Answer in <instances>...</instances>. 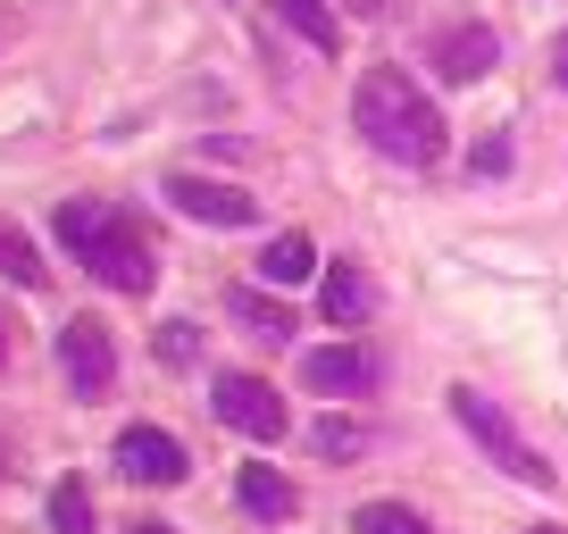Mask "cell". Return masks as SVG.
Here are the masks:
<instances>
[{"label": "cell", "instance_id": "cell-1", "mask_svg": "<svg viewBox=\"0 0 568 534\" xmlns=\"http://www.w3.org/2000/svg\"><path fill=\"white\" fill-rule=\"evenodd\" d=\"M352 125L368 134V151H385V160H402V167H435V160H444V117H435V101H426L402 68L359 75Z\"/></svg>", "mask_w": 568, "mask_h": 534}, {"label": "cell", "instance_id": "cell-2", "mask_svg": "<svg viewBox=\"0 0 568 534\" xmlns=\"http://www.w3.org/2000/svg\"><path fill=\"white\" fill-rule=\"evenodd\" d=\"M59 234H68V250L101 276L109 292H151V276H160V267H151V243L118 217V201H92V193L59 201Z\"/></svg>", "mask_w": 568, "mask_h": 534}, {"label": "cell", "instance_id": "cell-3", "mask_svg": "<svg viewBox=\"0 0 568 534\" xmlns=\"http://www.w3.org/2000/svg\"><path fill=\"white\" fill-rule=\"evenodd\" d=\"M452 418H460V427H468V434H477V443H485V451H494V460H501V468H510V476H518V484H535V493H544V484H551V476H560V468H551V460H544V451H535V443H527V434H518V427H510V410H501V401H485V392H477V384H452Z\"/></svg>", "mask_w": 568, "mask_h": 534}, {"label": "cell", "instance_id": "cell-4", "mask_svg": "<svg viewBox=\"0 0 568 534\" xmlns=\"http://www.w3.org/2000/svg\"><path fill=\"white\" fill-rule=\"evenodd\" d=\"M302 384L326 392V401H359V392L385 384V368H376L368 342H318V351L302 359Z\"/></svg>", "mask_w": 568, "mask_h": 534}, {"label": "cell", "instance_id": "cell-5", "mask_svg": "<svg viewBox=\"0 0 568 534\" xmlns=\"http://www.w3.org/2000/svg\"><path fill=\"white\" fill-rule=\"evenodd\" d=\"M210 410H217V427L251 434V443H276L284 434V401H276V384H260V376H217Z\"/></svg>", "mask_w": 568, "mask_h": 534}, {"label": "cell", "instance_id": "cell-6", "mask_svg": "<svg viewBox=\"0 0 568 534\" xmlns=\"http://www.w3.org/2000/svg\"><path fill=\"white\" fill-rule=\"evenodd\" d=\"M59 368H68V384L84 392H109L118 384V342H109V326H92V318H75L68 335H59Z\"/></svg>", "mask_w": 568, "mask_h": 534}, {"label": "cell", "instance_id": "cell-7", "mask_svg": "<svg viewBox=\"0 0 568 534\" xmlns=\"http://www.w3.org/2000/svg\"><path fill=\"white\" fill-rule=\"evenodd\" d=\"M118 468L134 484H184V476H193V460H184V443L168 427H125L118 434Z\"/></svg>", "mask_w": 568, "mask_h": 534}, {"label": "cell", "instance_id": "cell-8", "mask_svg": "<svg viewBox=\"0 0 568 534\" xmlns=\"http://www.w3.org/2000/svg\"><path fill=\"white\" fill-rule=\"evenodd\" d=\"M168 201H176L193 226H251V217H260V201H251L243 184H210V176H168Z\"/></svg>", "mask_w": 568, "mask_h": 534}, {"label": "cell", "instance_id": "cell-9", "mask_svg": "<svg viewBox=\"0 0 568 534\" xmlns=\"http://www.w3.org/2000/svg\"><path fill=\"white\" fill-rule=\"evenodd\" d=\"M501 59V42H494V25H452L444 42H435V68H444V84H477L485 68Z\"/></svg>", "mask_w": 568, "mask_h": 534}, {"label": "cell", "instance_id": "cell-10", "mask_svg": "<svg viewBox=\"0 0 568 534\" xmlns=\"http://www.w3.org/2000/svg\"><path fill=\"white\" fill-rule=\"evenodd\" d=\"M318 301H326V318H335V326H359V318L376 309L368 267H359V259H326V276H318Z\"/></svg>", "mask_w": 568, "mask_h": 534}, {"label": "cell", "instance_id": "cell-11", "mask_svg": "<svg viewBox=\"0 0 568 534\" xmlns=\"http://www.w3.org/2000/svg\"><path fill=\"white\" fill-rule=\"evenodd\" d=\"M260 276H267V285H284V292H293V285H310V276H326V267H318V243H310L302 226H293V234H276V243L260 250Z\"/></svg>", "mask_w": 568, "mask_h": 534}, {"label": "cell", "instance_id": "cell-12", "mask_svg": "<svg viewBox=\"0 0 568 534\" xmlns=\"http://www.w3.org/2000/svg\"><path fill=\"white\" fill-rule=\"evenodd\" d=\"M234 493H243V510L267 517V526H276V517H293V476H284V468H260V460H251L243 476H234Z\"/></svg>", "mask_w": 568, "mask_h": 534}, {"label": "cell", "instance_id": "cell-13", "mask_svg": "<svg viewBox=\"0 0 568 534\" xmlns=\"http://www.w3.org/2000/svg\"><path fill=\"white\" fill-rule=\"evenodd\" d=\"M276 18H284V25H293V34H302V42H310V51H326V59H335V51H343V25H335V18H326V0H276Z\"/></svg>", "mask_w": 568, "mask_h": 534}, {"label": "cell", "instance_id": "cell-14", "mask_svg": "<svg viewBox=\"0 0 568 534\" xmlns=\"http://www.w3.org/2000/svg\"><path fill=\"white\" fill-rule=\"evenodd\" d=\"M51 534H101V517H92V484H84V476H59V493H51Z\"/></svg>", "mask_w": 568, "mask_h": 534}, {"label": "cell", "instance_id": "cell-15", "mask_svg": "<svg viewBox=\"0 0 568 534\" xmlns=\"http://www.w3.org/2000/svg\"><path fill=\"white\" fill-rule=\"evenodd\" d=\"M226 309H234L260 342H293V309H276L267 292H226Z\"/></svg>", "mask_w": 568, "mask_h": 534}, {"label": "cell", "instance_id": "cell-16", "mask_svg": "<svg viewBox=\"0 0 568 534\" xmlns=\"http://www.w3.org/2000/svg\"><path fill=\"white\" fill-rule=\"evenodd\" d=\"M352 534H435L418 510H402V501H368V510L352 517Z\"/></svg>", "mask_w": 568, "mask_h": 534}, {"label": "cell", "instance_id": "cell-17", "mask_svg": "<svg viewBox=\"0 0 568 534\" xmlns=\"http://www.w3.org/2000/svg\"><path fill=\"white\" fill-rule=\"evenodd\" d=\"M0 276H9V285H26V292L42 285V250L26 243V234H9V226H0Z\"/></svg>", "mask_w": 568, "mask_h": 534}, {"label": "cell", "instance_id": "cell-18", "mask_svg": "<svg viewBox=\"0 0 568 534\" xmlns=\"http://www.w3.org/2000/svg\"><path fill=\"white\" fill-rule=\"evenodd\" d=\"M193 351H201V326L168 318V326H160V359H168V368H184V359H193Z\"/></svg>", "mask_w": 568, "mask_h": 534}, {"label": "cell", "instance_id": "cell-19", "mask_svg": "<svg viewBox=\"0 0 568 534\" xmlns=\"http://www.w3.org/2000/svg\"><path fill=\"white\" fill-rule=\"evenodd\" d=\"M318 451H335V460L359 451V427H352V418H318Z\"/></svg>", "mask_w": 568, "mask_h": 534}, {"label": "cell", "instance_id": "cell-20", "mask_svg": "<svg viewBox=\"0 0 568 534\" xmlns=\"http://www.w3.org/2000/svg\"><path fill=\"white\" fill-rule=\"evenodd\" d=\"M468 167H477V176H501V167H510V143H501V134H485V143L468 151Z\"/></svg>", "mask_w": 568, "mask_h": 534}, {"label": "cell", "instance_id": "cell-21", "mask_svg": "<svg viewBox=\"0 0 568 534\" xmlns=\"http://www.w3.org/2000/svg\"><path fill=\"white\" fill-rule=\"evenodd\" d=\"M343 9H359V18H376V9H385V0H343Z\"/></svg>", "mask_w": 568, "mask_h": 534}, {"label": "cell", "instance_id": "cell-22", "mask_svg": "<svg viewBox=\"0 0 568 534\" xmlns=\"http://www.w3.org/2000/svg\"><path fill=\"white\" fill-rule=\"evenodd\" d=\"M551 68H560V84H568V34H560V59H551Z\"/></svg>", "mask_w": 568, "mask_h": 534}, {"label": "cell", "instance_id": "cell-23", "mask_svg": "<svg viewBox=\"0 0 568 534\" xmlns=\"http://www.w3.org/2000/svg\"><path fill=\"white\" fill-rule=\"evenodd\" d=\"M134 534H176V526H134Z\"/></svg>", "mask_w": 568, "mask_h": 534}, {"label": "cell", "instance_id": "cell-24", "mask_svg": "<svg viewBox=\"0 0 568 534\" xmlns=\"http://www.w3.org/2000/svg\"><path fill=\"white\" fill-rule=\"evenodd\" d=\"M0 359H9V326H0Z\"/></svg>", "mask_w": 568, "mask_h": 534}, {"label": "cell", "instance_id": "cell-25", "mask_svg": "<svg viewBox=\"0 0 568 534\" xmlns=\"http://www.w3.org/2000/svg\"><path fill=\"white\" fill-rule=\"evenodd\" d=\"M535 534H560V526H535Z\"/></svg>", "mask_w": 568, "mask_h": 534}]
</instances>
